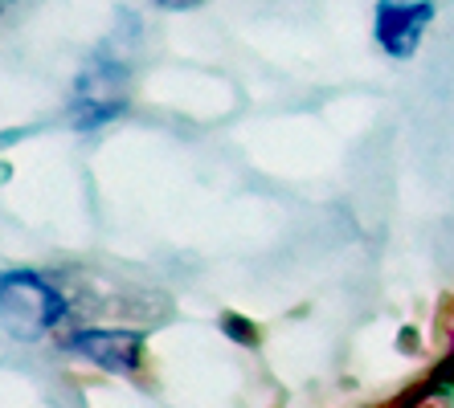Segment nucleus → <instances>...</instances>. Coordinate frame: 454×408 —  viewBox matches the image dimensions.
<instances>
[{"instance_id": "nucleus-1", "label": "nucleus", "mask_w": 454, "mask_h": 408, "mask_svg": "<svg viewBox=\"0 0 454 408\" xmlns=\"http://www.w3.org/2000/svg\"><path fill=\"white\" fill-rule=\"evenodd\" d=\"M70 319V298L42 270L0 273V327L21 343H37Z\"/></svg>"}, {"instance_id": "nucleus-2", "label": "nucleus", "mask_w": 454, "mask_h": 408, "mask_svg": "<svg viewBox=\"0 0 454 408\" xmlns=\"http://www.w3.org/2000/svg\"><path fill=\"white\" fill-rule=\"evenodd\" d=\"M127 103H131V65L115 45H98L70 90V119L78 131H98L115 123Z\"/></svg>"}, {"instance_id": "nucleus-3", "label": "nucleus", "mask_w": 454, "mask_h": 408, "mask_svg": "<svg viewBox=\"0 0 454 408\" xmlns=\"http://www.w3.org/2000/svg\"><path fill=\"white\" fill-rule=\"evenodd\" d=\"M144 343H148V335L136 327H78L62 347L70 356L86 359L90 367H98V372L136 376L144 367Z\"/></svg>"}, {"instance_id": "nucleus-4", "label": "nucleus", "mask_w": 454, "mask_h": 408, "mask_svg": "<svg viewBox=\"0 0 454 408\" xmlns=\"http://www.w3.org/2000/svg\"><path fill=\"white\" fill-rule=\"evenodd\" d=\"M438 17L434 0H377L372 9V37L393 62H405L422 50L426 29Z\"/></svg>"}, {"instance_id": "nucleus-5", "label": "nucleus", "mask_w": 454, "mask_h": 408, "mask_svg": "<svg viewBox=\"0 0 454 408\" xmlns=\"http://www.w3.org/2000/svg\"><path fill=\"white\" fill-rule=\"evenodd\" d=\"M413 408H454V359L434 372V380L422 388V396L413 400Z\"/></svg>"}, {"instance_id": "nucleus-6", "label": "nucleus", "mask_w": 454, "mask_h": 408, "mask_svg": "<svg viewBox=\"0 0 454 408\" xmlns=\"http://www.w3.org/2000/svg\"><path fill=\"white\" fill-rule=\"evenodd\" d=\"M152 4L164 12H189V9H201L205 0H152Z\"/></svg>"}]
</instances>
